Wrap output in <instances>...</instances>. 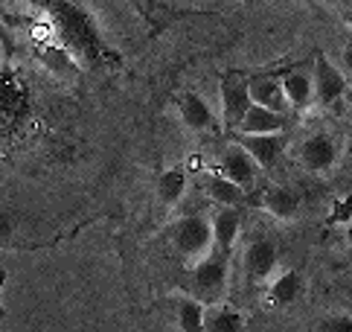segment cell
I'll list each match as a JSON object with an SVG mask.
<instances>
[{"label": "cell", "instance_id": "23", "mask_svg": "<svg viewBox=\"0 0 352 332\" xmlns=\"http://www.w3.org/2000/svg\"><path fill=\"white\" fill-rule=\"evenodd\" d=\"M344 68H346V70L352 73V44H349V47L344 50Z\"/></svg>", "mask_w": 352, "mask_h": 332}, {"label": "cell", "instance_id": "19", "mask_svg": "<svg viewBox=\"0 0 352 332\" xmlns=\"http://www.w3.org/2000/svg\"><path fill=\"white\" fill-rule=\"evenodd\" d=\"M204 303L195 298H184L175 306V318H178V326L184 332H201L204 329Z\"/></svg>", "mask_w": 352, "mask_h": 332}, {"label": "cell", "instance_id": "8", "mask_svg": "<svg viewBox=\"0 0 352 332\" xmlns=\"http://www.w3.org/2000/svg\"><path fill=\"white\" fill-rule=\"evenodd\" d=\"M248 94L250 102L256 105H265L274 111H285V91H283V79L276 73H254L248 76Z\"/></svg>", "mask_w": 352, "mask_h": 332}, {"label": "cell", "instance_id": "16", "mask_svg": "<svg viewBox=\"0 0 352 332\" xmlns=\"http://www.w3.org/2000/svg\"><path fill=\"white\" fill-rule=\"evenodd\" d=\"M300 295H303V277H300L297 271H283L268 289V300L274 306H288V303H294Z\"/></svg>", "mask_w": 352, "mask_h": 332}, {"label": "cell", "instance_id": "22", "mask_svg": "<svg viewBox=\"0 0 352 332\" xmlns=\"http://www.w3.org/2000/svg\"><path fill=\"white\" fill-rule=\"evenodd\" d=\"M349 216H352V198H338L335 201V207H332V216H329V222H349Z\"/></svg>", "mask_w": 352, "mask_h": 332}, {"label": "cell", "instance_id": "12", "mask_svg": "<svg viewBox=\"0 0 352 332\" xmlns=\"http://www.w3.org/2000/svg\"><path fill=\"white\" fill-rule=\"evenodd\" d=\"M283 91H285V102L292 108H306L314 102V79L311 73L303 68H294V70H285L283 76Z\"/></svg>", "mask_w": 352, "mask_h": 332}, {"label": "cell", "instance_id": "18", "mask_svg": "<svg viewBox=\"0 0 352 332\" xmlns=\"http://www.w3.org/2000/svg\"><path fill=\"white\" fill-rule=\"evenodd\" d=\"M186 193V172L184 169H166L160 178H157V198L163 204H178Z\"/></svg>", "mask_w": 352, "mask_h": 332}, {"label": "cell", "instance_id": "5", "mask_svg": "<svg viewBox=\"0 0 352 332\" xmlns=\"http://www.w3.org/2000/svg\"><path fill=\"white\" fill-rule=\"evenodd\" d=\"M242 268H245L248 283H265V280L274 274V268H276L274 242H268V239H254L250 242V245L245 248Z\"/></svg>", "mask_w": 352, "mask_h": 332}, {"label": "cell", "instance_id": "3", "mask_svg": "<svg viewBox=\"0 0 352 332\" xmlns=\"http://www.w3.org/2000/svg\"><path fill=\"white\" fill-rule=\"evenodd\" d=\"M311 79H314V102H320L323 108H329V105H335V102H341V96L346 94L344 73L338 70L323 53H318V59H314Z\"/></svg>", "mask_w": 352, "mask_h": 332}, {"label": "cell", "instance_id": "20", "mask_svg": "<svg viewBox=\"0 0 352 332\" xmlns=\"http://www.w3.org/2000/svg\"><path fill=\"white\" fill-rule=\"evenodd\" d=\"M41 59L47 61V68H50V70H56V73H65V76H70L73 70H76V68L70 65V59H67L65 53H61L58 47H50V50H44Z\"/></svg>", "mask_w": 352, "mask_h": 332}, {"label": "cell", "instance_id": "13", "mask_svg": "<svg viewBox=\"0 0 352 332\" xmlns=\"http://www.w3.org/2000/svg\"><path fill=\"white\" fill-rule=\"evenodd\" d=\"M204 189H207V198L216 201V204H230V207H239L245 198H248V189L242 184L230 181L224 172H210L204 175Z\"/></svg>", "mask_w": 352, "mask_h": 332}, {"label": "cell", "instance_id": "24", "mask_svg": "<svg viewBox=\"0 0 352 332\" xmlns=\"http://www.w3.org/2000/svg\"><path fill=\"white\" fill-rule=\"evenodd\" d=\"M349 155H352V143H349Z\"/></svg>", "mask_w": 352, "mask_h": 332}, {"label": "cell", "instance_id": "15", "mask_svg": "<svg viewBox=\"0 0 352 332\" xmlns=\"http://www.w3.org/2000/svg\"><path fill=\"white\" fill-rule=\"evenodd\" d=\"M259 207L268 210L271 216H276V219H294L297 210H300V198L288 187H271L262 193Z\"/></svg>", "mask_w": 352, "mask_h": 332}, {"label": "cell", "instance_id": "14", "mask_svg": "<svg viewBox=\"0 0 352 332\" xmlns=\"http://www.w3.org/2000/svg\"><path fill=\"white\" fill-rule=\"evenodd\" d=\"M181 120L190 125L192 132H210L216 129V114L198 94H184L181 96Z\"/></svg>", "mask_w": 352, "mask_h": 332}, {"label": "cell", "instance_id": "7", "mask_svg": "<svg viewBox=\"0 0 352 332\" xmlns=\"http://www.w3.org/2000/svg\"><path fill=\"white\" fill-rule=\"evenodd\" d=\"M236 143H242L248 149V155L259 163V169H271V166H276V160H280V155H283L280 132H271V134H245V132H239Z\"/></svg>", "mask_w": 352, "mask_h": 332}, {"label": "cell", "instance_id": "9", "mask_svg": "<svg viewBox=\"0 0 352 332\" xmlns=\"http://www.w3.org/2000/svg\"><path fill=\"white\" fill-rule=\"evenodd\" d=\"M338 160V143L329 134H311L303 146H300V163L309 172H326Z\"/></svg>", "mask_w": 352, "mask_h": 332}, {"label": "cell", "instance_id": "4", "mask_svg": "<svg viewBox=\"0 0 352 332\" xmlns=\"http://www.w3.org/2000/svg\"><path fill=\"white\" fill-rule=\"evenodd\" d=\"M250 108V94H248V76L242 73H228L221 82V117L224 123L236 129L242 123L245 111Z\"/></svg>", "mask_w": 352, "mask_h": 332}, {"label": "cell", "instance_id": "21", "mask_svg": "<svg viewBox=\"0 0 352 332\" xmlns=\"http://www.w3.org/2000/svg\"><path fill=\"white\" fill-rule=\"evenodd\" d=\"M318 329H320V332H352V318H349V315L326 318V321H323Z\"/></svg>", "mask_w": 352, "mask_h": 332}, {"label": "cell", "instance_id": "17", "mask_svg": "<svg viewBox=\"0 0 352 332\" xmlns=\"http://www.w3.org/2000/svg\"><path fill=\"white\" fill-rule=\"evenodd\" d=\"M242 326H245V318L236 309H230V306L216 303L212 309L204 312V329L210 332H239Z\"/></svg>", "mask_w": 352, "mask_h": 332}, {"label": "cell", "instance_id": "2", "mask_svg": "<svg viewBox=\"0 0 352 332\" xmlns=\"http://www.w3.org/2000/svg\"><path fill=\"white\" fill-rule=\"evenodd\" d=\"M228 253H212V257H204L195 271H192V289L201 298V303H216L221 298L224 286H228V262H224Z\"/></svg>", "mask_w": 352, "mask_h": 332}, {"label": "cell", "instance_id": "6", "mask_svg": "<svg viewBox=\"0 0 352 332\" xmlns=\"http://www.w3.org/2000/svg\"><path fill=\"white\" fill-rule=\"evenodd\" d=\"M221 172L230 178V181L242 184L245 189L256 184L259 178V163L248 155V149L242 143H230L224 149V160H221Z\"/></svg>", "mask_w": 352, "mask_h": 332}, {"label": "cell", "instance_id": "10", "mask_svg": "<svg viewBox=\"0 0 352 332\" xmlns=\"http://www.w3.org/2000/svg\"><path fill=\"white\" fill-rule=\"evenodd\" d=\"M210 227H212V245H216V251L230 253L239 239V227H242V213H239V207L224 204L210 219Z\"/></svg>", "mask_w": 352, "mask_h": 332}, {"label": "cell", "instance_id": "1", "mask_svg": "<svg viewBox=\"0 0 352 332\" xmlns=\"http://www.w3.org/2000/svg\"><path fill=\"white\" fill-rule=\"evenodd\" d=\"M172 242L184 257H207L210 248H212V227H210V219L204 216H184L175 225V234H172Z\"/></svg>", "mask_w": 352, "mask_h": 332}, {"label": "cell", "instance_id": "11", "mask_svg": "<svg viewBox=\"0 0 352 332\" xmlns=\"http://www.w3.org/2000/svg\"><path fill=\"white\" fill-rule=\"evenodd\" d=\"M283 129H285L283 111L256 105V102H250V108L245 111L242 123L236 125V132H245V134H271V132H283Z\"/></svg>", "mask_w": 352, "mask_h": 332}]
</instances>
